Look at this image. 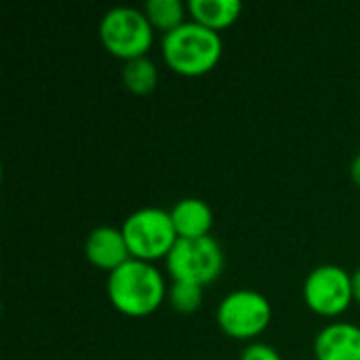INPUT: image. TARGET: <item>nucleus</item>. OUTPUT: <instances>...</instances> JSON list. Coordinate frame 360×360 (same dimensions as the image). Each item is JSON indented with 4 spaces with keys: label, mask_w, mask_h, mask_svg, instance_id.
<instances>
[{
    "label": "nucleus",
    "mask_w": 360,
    "mask_h": 360,
    "mask_svg": "<svg viewBox=\"0 0 360 360\" xmlns=\"http://www.w3.org/2000/svg\"><path fill=\"white\" fill-rule=\"evenodd\" d=\"M169 295L162 272L141 259H129L108 276L110 304L124 316L143 319L156 312Z\"/></svg>",
    "instance_id": "obj_1"
},
{
    "label": "nucleus",
    "mask_w": 360,
    "mask_h": 360,
    "mask_svg": "<svg viewBox=\"0 0 360 360\" xmlns=\"http://www.w3.org/2000/svg\"><path fill=\"white\" fill-rule=\"evenodd\" d=\"M165 63L179 76L196 78L209 74L221 59V36L196 21H186L160 40Z\"/></svg>",
    "instance_id": "obj_2"
},
{
    "label": "nucleus",
    "mask_w": 360,
    "mask_h": 360,
    "mask_svg": "<svg viewBox=\"0 0 360 360\" xmlns=\"http://www.w3.org/2000/svg\"><path fill=\"white\" fill-rule=\"evenodd\" d=\"M99 38L112 57L127 63L148 55L154 44V27L143 11L133 6H114L101 17Z\"/></svg>",
    "instance_id": "obj_3"
},
{
    "label": "nucleus",
    "mask_w": 360,
    "mask_h": 360,
    "mask_svg": "<svg viewBox=\"0 0 360 360\" xmlns=\"http://www.w3.org/2000/svg\"><path fill=\"white\" fill-rule=\"evenodd\" d=\"M122 234L133 259L156 262L167 259L175 243L179 240L171 211L158 207H146L131 213L122 224Z\"/></svg>",
    "instance_id": "obj_4"
},
{
    "label": "nucleus",
    "mask_w": 360,
    "mask_h": 360,
    "mask_svg": "<svg viewBox=\"0 0 360 360\" xmlns=\"http://www.w3.org/2000/svg\"><path fill=\"white\" fill-rule=\"evenodd\" d=\"M167 270L173 281L207 287L224 272V251L209 234L202 238H179L171 249Z\"/></svg>",
    "instance_id": "obj_5"
},
{
    "label": "nucleus",
    "mask_w": 360,
    "mask_h": 360,
    "mask_svg": "<svg viewBox=\"0 0 360 360\" xmlns=\"http://www.w3.org/2000/svg\"><path fill=\"white\" fill-rule=\"evenodd\" d=\"M270 302L253 289L232 291L217 308V325L232 340H253L270 327Z\"/></svg>",
    "instance_id": "obj_6"
},
{
    "label": "nucleus",
    "mask_w": 360,
    "mask_h": 360,
    "mask_svg": "<svg viewBox=\"0 0 360 360\" xmlns=\"http://www.w3.org/2000/svg\"><path fill=\"white\" fill-rule=\"evenodd\" d=\"M304 302L314 314L325 319L344 314L354 302L352 274L333 264L314 268L304 283Z\"/></svg>",
    "instance_id": "obj_7"
},
{
    "label": "nucleus",
    "mask_w": 360,
    "mask_h": 360,
    "mask_svg": "<svg viewBox=\"0 0 360 360\" xmlns=\"http://www.w3.org/2000/svg\"><path fill=\"white\" fill-rule=\"evenodd\" d=\"M84 255L95 268L105 272H114L131 259V251L127 247L122 230L112 226H99L86 236Z\"/></svg>",
    "instance_id": "obj_8"
},
{
    "label": "nucleus",
    "mask_w": 360,
    "mask_h": 360,
    "mask_svg": "<svg viewBox=\"0 0 360 360\" xmlns=\"http://www.w3.org/2000/svg\"><path fill=\"white\" fill-rule=\"evenodd\" d=\"M316 360H360V327L352 323H331L314 338Z\"/></svg>",
    "instance_id": "obj_9"
},
{
    "label": "nucleus",
    "mask_w": 360,
    "mask_h": 360,
    "mask_svg": "<svg viewBox=\"0 0 360 360\" xmlns=\"http://www.w3.org/2000/svg\"><path fill=\"white\" fill-rule=\"evenodd\" d=\"M171 219L179 238H202L211 234L213 211L200 198H181L171 209Z\"/></svg>",
    "instance_id": "obj_10"
},
{
    "label": "nucleus",
    "mask_w": 360,
    "mask_h": 360,
    "mask_svg": "<svg viewBox=\"0 0 360 360\" xmlns=\"http://www.w3.org/2000/svg\"><path fill=\"white\" fill-rule=\"evenodd\" d=\"M188 13L192 21L219 34L221 30L236 23V19L243 13V2L240 0H190Z\"/></svg>",
    "instance_id": "obj_11"
},
{
    "label": "nucleus",
    "mask_w": 360,
    "mask_h": 360,
    "mask_svg": "<svg viewBox=\"0 0 360 360\" xmlns=\"http://www.w3.org/2000/svg\"><path fill=\"white\" fill-rule=\"evenodd\" d=\"M186 11L188 4H184L181 0H148L143 6L148 21L152 23L154 30L162 32V36L188 21Z\"/></svg>",
    "instance_id": "obj_12"
},
{
    "label": "nucleus",
    "mask_w": 360,
    "mask_h": 360,
    "mask_svg": "<svg viewBox=\"0 0 360 360\" xmlns=\"http://www.w3.org/2000/svg\"><path fill=\"white\" fill-rule=\"evenodd\" d=\"M122 84L133 95H150L158 84V70L148 57L127 61L122 68Z\"/></svg>",
    "instance_id": "obj_13"
},
{
    "label": "nucleus",
    "mask_w": 360,
    "mask_h": 360,
    "mask_svg": "<svg viewBox=\"0 0 360 360\" xmlns=\"http://www.w3.org/2000/svg\"><path fill=\"white\" fill-rule=\"evenodd\" d=\"M169 304L175 312L179 314H192L200 308L202 304V287L194 283H184V281H173L169 287Z\"/></svg>",
    "instance_id": "obj_14"
},
{
    "label": "nucleus",
    "mask_w": 360,
    "mask_h": 360,
    "mask_svg": "<svg viewBox=\"0 0 360 360\" xmlns=\"http://www.w3.org/2000/svg\"><path fill=\"white\" fill-rule=\"evenodd\" d=\"M240 360H283L281 359V354L272 348V346H268V344H249L245 350H243V354H240Z\"/></svg>",
    "instance_id": "obj_15"
},
{
    "label": "nucleus",
    "mask_w": 360,
    "mask_h": 360,
    "mask_svg": "<svg viewBox=\"0 0 360 360\" xmlns=\"http://www.w3.org/2000/svg\"><path fill=\"white\" fill-rule=\"evenodd\" d=\"M350 177H352L354 186L360 188V154L352 160V165H350Z\"/></svg>",
    "instance_id": "obj_16"
},
{
    "label": "nucleus",
    "mask_w": 360,
    "mask_h": 360,
    "mask_svg": "<svg viewBox=\"0 0 360 360\" xmlns=\"http://www.w3.org/2000/svg\"><path fill=\"white\" fill-rule=\"evenodd\" d=\"M352 293H354V302L360 304V268L352 274Z\"/></svg>",
    "instance_id": "obj_17"
}]
</instances>
